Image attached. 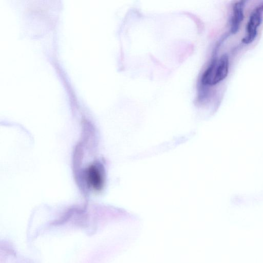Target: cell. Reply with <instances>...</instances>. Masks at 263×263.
<instances>
[{
    "instance_id": "obj_1",
    "label": "cell",
    "mask_w": 263,
    "mask_h": 263,
    "mask_svg": "<svg viewBox=\"0 0 263 263\" xmlns=\"http://www.w3.org/2000/svg\"><path fill=\"white\" fill-rule=\"evenodd\" d=\"M229 69V60L227 54L213 59L203 73L201 83L208 86H213L219 83L227 77Z\"/></svg>"
},
{
    "instance_id": "obj_2",
    "label": "cell",
    "mask_w": 263,
    "mask_h": 263,
    "mask_svg": "<svg viewBox=\"0 0 263 263\" xmlns=\"http://www.w3.org/2000/svg\"><path fill=\"white\" fill-rule=\"evenodd\" d=\"M263 3L256 7L251 13L246 26V33L242 42L249 44L253 42L257 34L258 29L262 22Z\"/></svg>"
},
{
    "instance_id": "obj_3",
    "label": "cell",
    "mask_w": 263,
    "mask_h": 263,
    "mask_svg": "<svg viewBox=\"0 0 263 263\" xmlns=\"http://www.w3.org/2000/svg\"><path fill=\"white\" fill-rule=\"evenodd\" d=\"M245 3V1H240L236 2L233 5L230 27L232 34L238 32L243 20Z\"/></svg>"
},
{
    "instance_id": "obj_4",
    "label": "cell",
    "mask_w": 263,
    "mask_h": 263,
    "mask_svg": "<svg viewBox=\"0 0 263 263\" xmlns=\"http://www.w3.org/2000/svg\"><path fill=\"white\" fill-rule=\"evenodd\" d=\"M88 183L93 189L100 190L103 184V175L101 170L96 165H91L87 171Z\"/></svg>"
}]
</instances>
